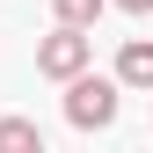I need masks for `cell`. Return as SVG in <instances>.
Here are the masks:
<instances>
[{"instance_id": "1", "label": "cell", "mask_w": 153, "mask_h": 153, "mask_svg": "<svg viewBox=\"0 0 153 153\" xmlns=\"http://www.w3.org/2000/svg\"><path fill=\"white\" fill-rule=\"evenodd\" d=\"M117 95H124V80L117 73H73L66 80V124H80V131H109L117 124Z\"/></svg>"}, {"instance_id": "2", "label": "cell", "mask_w": 153, "mask_h": 153, "mask_svg": "<svg viewBox=\"0 0 153 153\" xmlns=\"http://www.w3.org/2000/svg\"><path fill=\"white\" fill-rule=\"evenodd\" d=\"M88 59H95V36L73 29V22H59L36 44V73H44V80H73V73H88Z\"/></svg>"}, {"instance_id": "3", "label": "cell", "mask_w": 153, "mask_h": 153, "mask_svg": "<svg viewBox=\"0 0 153 153\" xmlns=\"http://www.w3.org/2000/svg\"><path fill=\"white\" fill-rule=\"evenodd\" d=\"M117 80H124V88H139V95H153V44H146V36L117 51Z\"/></svg>"}, {"instance_id": "4", "label": "cell", "mask_w": 153, "mask_h": 153, "mask_svg": "<svg viewBox=\"0 0 153 153\" xmlns=\"http://www.w3.org/2000/svg\"><path fill=\"white\" fill-rule=\"evenodd\" d=\"M15 146H36V153H44V131H36L29 117H0V153H15Z\"/></svg>"}, {"instance_id": "5", "label": "cell", "mask_w": 153, "mask_h": 153, "mask_svg": "<svg viewBox=\"0 0 153 153\" xmlns=\"http://www.w3.org/2000/svg\"><path fill=\"white\" fill-rule=\"evenodd\" d=\"M51 7H59V22H73V29H95L109 0H51Z\"/></svg>"}, {"instance_id": "6", "label": "cell", "mask_w": 153, "mask_h": 153, "mask_svg": "<svg viewBox=\"0 0 153 153\" xmlns=\"http://www.w3.org/2000/svg\"><path fill=\"white\" fill-rule=\"evenodd\" d=\"M109 7H124V15H153V0H109Z\"/></svg>"}]
</instances>
